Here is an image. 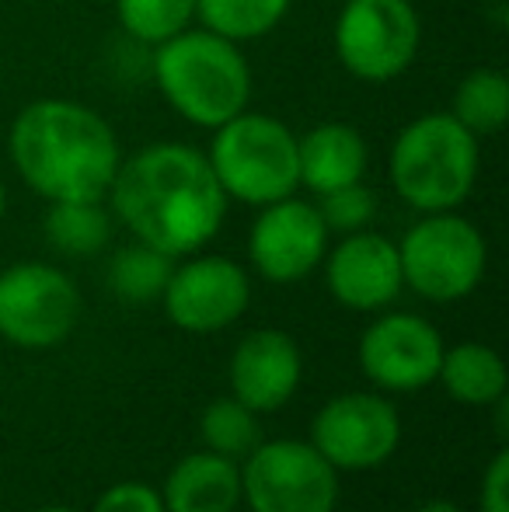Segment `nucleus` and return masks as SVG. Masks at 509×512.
<instances>
[{
	"label": "nucleus",
	"instance_id": "1",
	"mask_svg": "<svg viewBox=\"0 0 509 512\" xmlns=\"http://www.w3.org/2000/svg\"><path fill=\"white\" fill-rule=\"evenodd\" d=\"M105 199H112V213L136 241L171 258L210 244L231 203L203 150L171 140L147 143L119 161Z\"/></svg>",
	"mask_w": 509,
	"mask_h": 512
},
{
	"label": "nucleus",
	"instance_id": "2",
	"mask_svg": "<svg viewBox=\"0 0 509 512\" xmlns=\"http://www.w3.org/2000/svg\"><path fill=\"white\" fill-rule=\"evenodd\" d=\"M7 150L21 182L49 203L105 199L123 161L105 115L70 98H39L21 108Z\"/></svg>",
	"mask_w": 509,
	"mask_h": 512
},
{
	"label": "nucleus",
	"instance_id": "3",
	"mask_svg": "<svg viewBox=\"0 0 509 512\" xmlns=\"http://www.w3.org/2000/svg\"><path fill=\"white\" fill-rule=\"evenodd\" d=\"M154 81L164 102L199 129L224 126L252 102V67L241 46L203 25L157 46Z\"/></svg>",
	"mask_w": 509,
	"mask_h": 512
},
{
	"label": "nucleus",
	"instance_id": "4",
	"mask_svg": "<svg viewBox=\"0 0 509 512\" xmlns=\"http://www.w3.org/2000/svg\"><path fill=\"white\" fill-rule=\"evenodd\" d=\"M482 147L450 112L412 119L391 143L387 175L401 199L419 213H447L475 192Z\"/></svg>",
	"mask_w": 509,
	"mask_h": 512
},
{
	"label": "nucleus",
	"instance_id": "5",
	"mask_svg": "<svg viewBox=\"0 0 509 512\" xmlns=\"http://www.w3.org/2000/svg\"><path fill=\"white\" fill-rule=\"evenodd\" d=\"M206 161L224 196L245 206L279 203L300 189L297 136L276 115L245 108L227 119L213 129Z\"/></svg>",
	"mask_w": 509,
	"mask_h": 512
},
{
	"label": "nucleus",
	"instance_id": "6",
	"mask_svg": "<svg viewBox=\"0 0 509 512\" xmlns=\"http://www.w3.org/2000/svg\"><path fill=\"white\" fill-rule=\"evenodd\" d=\"M401 279L412 286L419 297L433 304H450L482 283L489 248H485L482 230L471 220L447 213H426L398 244Z\"/></svg>",
	"mask_w": 509,
	"mask_h": 512
},
{
	"label": "nucleus",
	"instance_id": "7",
	"mask_svg": "<svg viewBox=\"0 0 509 512\" xmlns=\"http://www.w3.org/2000/svg\"><path fill=\"white\" fill-rule=\"evenodd\" d=\"M422 21L412 0H346L335 18V56L356 81L387 84L415 63Z\"/></svg>",
	"mask_w": 509,
	"mask_h": 512
},
{
	"label": "nucleus",
	"instance_id": "8",
	"mask_svg": "<svg viewBox=\"0 0 509 512\" xmlns=\"http://www.w3.org/2000/svg\"><path fill=\"white\" fill-rule=\"evenodd\" d=\"M241 499L252 512H335L339 471L311 443H258L241 471Z\"/></svg>",
	"mask_w": 509,
	"mask_h": 512
},
{
	"label": "nucleus",
	"instance_id": "9",
	"mask_svg": "<svg viewBox=\"0 0 509 512\" xmlns=\"http://www.w3.org/2000/svg\"><path fill=\"white\" fill-rule=\"evenodd\" d=\"M81 293L67 272L18 262L0 272V335L21 349H53L74 331Z\"/></svg>",
	"mask_w": 509,
	"mask_h": 512
},
{
	"label": "nucleus",
	"instance_id": "10",
	"mask_svg": "<svg viewBox=\"0 0 509 512\" xmlns=\"http://www.w3.org/2000/svg\"><path fill=\"white\" fill-rule=\"evenodd\" d=\"M401 439V418L391 401L377 394H339L311 422V446L335 471L381 467Z\"/></svg>",
	"mask_w": 509,
	"mask_h": 512
},
{
	"label": "nucleus",
	"instance_id": "11",
	"mask_svg": "<svg viewBox=\"0 0 509 512\" xmlns=\"http://www.w3.org/2000/svg\"><path fill=\"white\" fill-rule=\"evenodd\" d=\"M164 314L189 335H213L234 324L252 300V279L224 255H203L178 265L161 293Z\"/></svg>",
	"mask_w": 509,
	"mask_h": 512
},
{
	"label": "nucleus",
	"instance_id": "12",
	"mask_svg": "<svg viewBox=\"0 0 509 512\" xmlns=\"http://www.w3.org/2000/svg\"><path fill=\"white\" fill-rule=\"evenodd\" d=\"M252 234H248V258L258 276L269 283H300L328 255V227L318 206L304 199H279L258 206Z\"/></svg>",
	"mask_w": 509,
	"mask_h": 512
},
{
	"label": "nucleus",
	"instance_id": "13",
	"mask_svg": "<svg viewBox=\"0 0 509 512\" xmlns=\"http://www.w3.org/2000/svg\"><path fill=\"white\" fill-rule=\"evenodd\" d=\"M443 338L419 314H384L360 338V366L384 391H422L436 380Z\"/></svg>",
	"mask_w": 509,
	"mask_h": 512
},
{
	"label": "nucleus",
	"instance_id": "14",
	"mask_svg": "<svg viewBox=\"0 0 509 512\" xmlns=\"http://www.w3.org/2000/svg\"><path fill=\"white\" fill-rule=\"evenodd\" d=\"M328 293L349 310H381L401 293L398 244L374 230L346 234L325 262Z\"/></svg>",
	"mask_w": 509,
	"mask_h": 512
},
{
	"label": "nucleus",
	"instance_id": "15",
	"mask_svg": "<svg viewBox=\"0 0 509 512\" xmlns=\"http://www.w3.org/2000/svg\"><path fill=\"white\" fill-rule=\"evenodd\" d=\"M304 359L286 331L258 328L248 331L231 356V387L234 398L255 415L279 411L297 394Z\"/></svg>",
	"mask_w": 509,
	"mask_h": 512
},
{
	"label": "nucleus",
	"instance_id": "16",
	"mask_svg": "<svg viewBox=\"0 0 509 512\" xmlns=\"http://www.w3.org/2000/svg\"><path fill=\"white\" fill-rule=\"evenodd\" d=\"M300 185L314 196H325L342 185L363 182L370 168V147L349 122H321L311 133L297 136Z\"/></svg>",
	"mask_w": 509,
	"mask_h": 512
},
{
	"label": "nucleus",
	"instance_id": "17",
	"mask_svg": "<svg viewBox=\"0 0 509 512\" xmlns=\"http://www.w3.org/2000/svg\"><path fill=\"white\" fill-rule=\"evenodd\" d=\"M168 512H234L241 506V471L213 450L189 453L164 481Z\"/></svg>",
	"mask_w": 509,
	"mask_h": 512
},
{
	"label": "nucleus",
	"instance_id": "18",
	"mask_svg": "<svg viewBox=\"0 0 509 512\" xmlns=\"http://www.w3.org/2000/svg\"><path fill=\"white\" fill-rule=\"evenodd\" d=\"M436 380L461 405H496L499 398H506V363L496 349L482 342H461L454 349H443Z\"/></svg>",
	"mask_w": 509,
	"mask_h": 512
},
{
	"label": "nucleus",
	"instance_id": "19",
	"mask_svg": "<svg viewBox=\"0 0 509 512\" xmlns=\"http://www.w3.org/2000/svg\"><path fill=\"white\" fill-rule=\"evenodd\" d=\"M46 241L53 244L60 255H70V258L98 255V251L112 241V213L102 206V199H95V203H88V199H77V203H49Z\"/></svg>",
	"mask_w": 509,
	"mask_h": 512
},
{
	"label": "nucleus",
	"instance_id": "20",
	"mask_svg": "<svg viewBox=\"0 0 509 512\" xmlns=\"http://www.w3.org/2000/svg\"><path fill=\"white\" fill-rule=\"evenodd\" d=\"M457 122L475 136H492L509 122V77L503 70L478 67L457 84L454 108Z\"/></svg>",
	"mask_w": 509,
	"mask_h": 512
},
{
	"label": "nucleus",
	"instance_id": "21",
	"mask_svg": "<svg viewBox=\"0 0 509 512\" xmlns=\"http://www.w3.org/2000/svg\"><path fill=\"white\" fill-rule=\"evenodd\" d=\"M293 0H196V18L203 28L231 42H255L286 18Z\"/></svg>",
	"mask_w": 509,
	"mask_h": 512
},
{
	"label": "nucleus",
	"instance_id": "22",
	"mask_svg": "<svg viewBox=\"0 0 509 512\" xmlns=\"http://www.w3.org/2000/svg\"><path fill=\"white\" fill-rule=\"evenodd\" d=\"M171 272H175V258L136 241L109 262V290L126 304H150V300H161Z\"/></svg>",
	"mask_w": 509,
	"mask_h": 512
},
{
	"label": "nucleus",
	"instance_id": "23",
	"mask_svg": "<svg viewBox=\"0 0 509 512\" xmlns=\"http://www.w3.org/2000/svg\"><path fill=\"white\" fill-rule=\"evenodd\" d=\"M116 14L126 35L147 46H161L192 25L196 0H116Z\"/></svg>",
	"mask_w": 509,
	"mask_h": 512
},
{
	"label": "nucleus",
	"instance_id": "24",
	"mask_svg": "<svg viewBox=\"0 0 509 512\" xmlns=\"http://www.w3.org/2000/svg\"><path fill=\"white\" fill-rule=\"evenodd\" d=\"M203 439L213 453L227 460L248 457L262 443V429L252 408H245L238 398H220L203 411Z\"/></svg>",
	"mask_w": 509,
	"mask_h": 512
},
{
	"label": "nucleus",
	"instance_id": "25",
	"mask_svg": "<svg viewBox=\"0 0 509 512\" xmlns=\"http://www.w3.org/2000/svg\"><path fill=\"white\" fill-rule=\"evenodd\" d=\"M318 213H321V220H325L328 230L356 234V230H367L370 220L377 216V192L367 189L363 182L342 185V189L325 192V196H321Z\"/></svg>",
	"mask_w": 509,
	"mask_h": 512
},
{
	"label": "nucleus",
	"instance_id": "26",
	"mask_svg": "<svg viewBox=\"0 0 509 512\" xmlns=\"http://www.w3.org/2000/svg\"><path fill=\"white\" fill-rule=\"evenodd\" d=\"M91 512H168V509H164V499L150 485L123 481V485H112L109 492H102V499L95 502Z\"/></svg>",
	"mask_w": 509,
	"mask_h": 512
},
{
	"label": "nucleus",
	"instance_id": "27",
	"mask_svg": "<svg viewBox=\"0 0 509 512\" xmlns=\"http://www.w3.org/2000/svg\"><path fill=\"white\" fill-rule=\"evenodd\" d=\"M482 512H509V450H499L482 474Z\"/></svg>",
	"mask_w": 509,
	"mask_h": 512
},
{
	"label": "nucleus",
	"instance_id": "28",
	"mask_svg": "<svg viewBox=\"0 0 509 512\" xmlns=\"http://www.w3.org/2000/svg\"><path fill=\"white\" fill-rule=\"evenodd\" d=\"M419 512H461L454 506V502H443V499H436V502H426V506H422Z\"/></svg>",
	"mask_w": 509,
	"mask_h": 512
},
{
	"label": "nucleus",
	"instance_id": "29",
	"mask_svg": "<svg viewBox=\"0 0 509 512\" xmlns=\"http://www.w3.org/2000/svg\"><path fill=\"white\" fill-rule=\"evenodd\" d=\"M7 213V189H4V178H0V220H4Z\"/></svg>",
	"mask_w": 509,
	"mask_h": 512
},
{
	"label": "nucleus",
	"instance_id": "30",
	"mask_svg": "<svg viewBox=\"0 0 509 512\" xmlns=\"http://www.w3.org/2000/svg\"><path fill=\"white\" fill-rule=\"evenodd\" d=\"M39 512H77V509H70V506H46V509H39Z\"/></svg>",
	"mask_w": 509,
	"mask_h": 512
}]
</instances>
